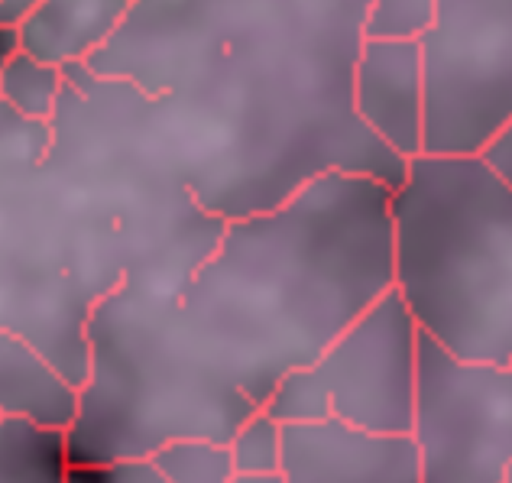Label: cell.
Listing matches in <instances>:
<instances>
[{
	"mask_svg": "<svg viewBox=\"0 0 512 483\" xmlns=\"http://www.w3.org/2000/svg\"><path fill=\"white\" fill-rule=\"evenodd\" d=\"M412 438L422 483H503L512 467V370L470 364L422 331Z\"/></svg>",
	"mask_w": 512,
	"mask_h": 483,
	"instance_id": "6",
	"label": "cell"
},
{
	"mask_svg": "<svg viewBox=\"0 0 512 483\" xmlns=\"http://www.w3.org/2000/svg\"><path fill=\"white\" fill-rule=\"evenodd\" d=\"M289 483H422L412 435L363 432L344 422H282Z\"/></svg>",
	"mask_w": 512,
	"mask_h": 483,
	"instance_id": "7",
	"label": "cell"
},
{
	"mask_svg": "<svg viewBox=\"0 0 512 483\" xmlns=\"http://www.w3.org/2000/svg\"><path fill=\"white\" fill-rule=\"evenodd\" d=\"M65 88H69V75L56 65L33 59L23 49H13L0 65V104L39 124L56 114Z\"/></svg>",
	"mask_w": 512,
	"mask_h": 483,
	"instance_id": "13",
	"label": "cell"
},
{
	"mask_svg": "<svg viewBox=\"0 0 512 483\" xmlns=\"http://www.w3.org/2000/svg\"><path fill=\"white\" fill-rule=\"evenodd\" d=\"M354 104L360 120L406 163L425 156V49L419 36H370L363 39Z\"/></svg>",
	"mask_w": 512,
	"mask_h": 483,
	"instance_id": "8",
	"label": "cell"
},
{
	"mask_svg": "<svg viewBox=\"0 0 512 483\" xmlns=\"http://www.w3.org/2000/svg\"><path fill=\"white\" fill-rule=\"evenodd\" d=\"M396 289L431 341L512 370V182L483 156H419L393 192Z\"/></svg>",
	"mask_w": 512,
	"mask_h": 483,
	"instance_id": "3",
	"label": "cell"
},
{
	"mask_svg": "<svg viewBox=\"0 0 512 483\" xmlns=\"http://www.w3.org/2000/svg\"><path fill=\"white\" fill-rule=\"evenodd\" d=\"M231 483H289V480L279 471V474H234Z\"/></svg>",
	"mask_w": 512,
	"mask_h": 483,
	"instance_id": "17",
	"label": "cell"
},
{
	"mask_svg": "<svg viewBox=\"0 0 512 483\" xmlns=\"http://www.w3.org/2000/svg\"><path fill=\"white\" fill-rule=\"evenodd\" d=\"M36 4H39V0H0V26H13V30H17L20 20Z\"/></svg>",
	"mask_w": 512,
	"mask_h": 483,
	"instance_id": "16",
	"label": "cell"
},
{
	"mask_svg": "<svg viewBox=\"0 0 512 483\" xmlns=\"http://www.w3.org/2000/svg\"><path fill=\"white\" fill-rule=\"evenodd\" d=\"M376 0H137L88 69L140 88L195 201L273 211L328 172L399 189L409 163L363 124L354 72Z\"/></svg>",
	"mask_w": 512,
	"mask_h": 483,
	"instance_id": "2",
	"label": "cell"
},
{
	"mask_svg": "<svg viewBox=\"0 0 512 483\" xmlns=\"http://www.w3.org/2000/svg\"><path fill=\"white\" fill-rule=\"evenodd\" d=\"M234 474H279L282 471V422L266 409L244 422L227 441Z\"/></svg>",
	"mask_w": 512,
	"mask_h": 483,
	"instance_id": "14",
	"label": "cell"
},
{
	"mask_svg": "<svg viewBox=\"0 0 512 483\" xmlns=\"http://www.w3.org/2000/svg\"><path fill=\"white\" fill-rule=\"evenodd\" d=\"M231 454L208 441H175L150 458L72 467L69 483H231Z\"/></svg>",
	"mask_w": 512,
	"mask_h": 483,
	"instance_id": "11",
	"label": "cell"
},
{
	"mask_svg": "<svg viewBox=\"0 0 512 483\" xmlns=\"http://www.w3.org/2000/svg\"><path fill=\"white\" fill-rule=\"evenodd\" d=\"M503 483H512V467H509V474H506V480Z\"/></svg>",
	"mask_w": 512,
	"mask_h": 483,
	"instance_id": "18",
	"label": "cell"
},
{
	"mask_svg": "<svg viewBox=\"0 0 512 483\" xmlns=\"http://www.w3.org/2000/svg\"><path fill=\"white\" fill-rule=\"evenodd\" d=\"M69 432L0 415V483H69Z\"/></svg>",
	"mask_w": 512,
	"mask_h": 483,
	"instance_id": "12",
	"label": "cell"
},
{
	"mask_svg": "<svg viewBox=\"0 0 512 483\" xmlns=\"http://www.w3.org/2000/svg\"><path fill=\"white\" fill-rule=\"evenodd\" d=\"M422 328L399 289L376 299L312 367L279 383L266 412L279 422H344L412 435Z\"/></svg>",
	"mask_w": 512,
	"mask_h": 483,
	"instance_id": "5",
	"label": "cell"
},
{
	"mask_svg": "<svg viewBox=\"0 0 512 483\" xmlns=\"http://www.w3.org/2000/svg\"><path fill=\"white\" fill-rule=\"evenodd\" d=\"M137 0H39L20 20L17 49L62 72L82 69L111 43Z\"/></svg>",
	"mask_w": 512,
	"mask_h": 483,
	"instance_id": "9",
	"label": "cell"
},
{
	"mask_svg": "<svg viewBox=\"0 0 512 483\" xmlns=\"http://www.w3.org/2000/svg\"><path fill=\"white\" fill-rule=\"evenodd\" d=\"M78 412L82 386H75L20 331L0 328V415L72 432Z\"/></svg>",
	"mask_w": 512,
	"mask_h": 483,
	"instance_id": "10",
	"label": "cell"
},
{
	"mask_svg": "<svg viewBox=\"0 0 512 483\" xmlns=\"http://www.w3.org/2000/svg\"><path fill=\"white\" fill-rule=\"evenodd\" d=\"M396 289L393 189L328 172L286 205L227 221L179 289L124 279L88 315L91 367L72 467L227 441Z\"/></svg>",
	"mask_w": 512,
	"mask_h": 483,
	"instance_id": "1",
	"label": "cell"
},
{
	"mask_svg": "<svg viewBox=\"0 0 512 483\" xmlns=\"http://www.w3.org/2000/svg\"><path fill=\"white\" fill-rule=\"evenodd\" d=\"M370 36H419L428 156H483L512 120V0H376Z\"/></svg>",
	"mask_w": 512,
	"mask_h": 483,
	"instance_id": "4",
	"label": "cell"
},
{
	"mask_svg": "<svg viewBox=\"0 0 512 483\" xmlns=\"http://www.w3.org/2000/svg\"><path fill=\"white\" fill-rule=\"evenodd\" d=\"M483 159H487V163L500 172L506 182H512V120L506 124V130L500 133V137L483 150Z\"/></svg>",
	"mask_w": 512,
	"mask_h": 483,
	"instance_id": "15",
	"label": "cell"
}]
</instances>
